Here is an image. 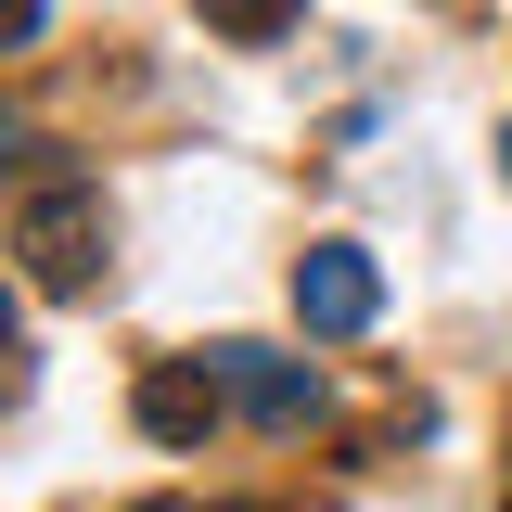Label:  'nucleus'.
Segmentation results:
<instances>
[{
	"mask_svg": "<svg viewBox=\"0 0 512 512\" xmlns=\"http://www.w3.org/2000/svg\"><path fill=\"white\" fill-rule=\"evenodd\" d=\"M500 512H512V500H500Z\"/></svg>",
	"mask_w": 512,
	"mask_h": 512,
	"instance_id": "nucleus-9",
	"label": "nucleus"
},
{
	"mask_svg": "<svg viewBox=\"0 0 512 512\" xmlns=\"http://www.w3.org/2000/svg\"><path fill=\"white\" fill-rule=\"evenodd\" d=\"M295 320H308V333H333V346H346V333H372V320H384L372 244H308V256H295Z\"/></svg>",
	"mask_w": 512,
	"mask_h": 512,
	"instance_id": "nucleus-3",
	"label": "nucleus"
},
{
	"mask_svg": "<svg viewBox=\"0 0 512 512\" xmlns=\"http://www.w3.org/2000/svg\"><path fill=\"white\" fill-rule=\"evenodd\" d=\"M500 180H512V128H500Z\"/></svg>",
	"mask_w": 512,
	"mask_h": 512,
	"instance_id": "nucleus-7",
	"label": "nucleus"
},
{
	"mask_svg": "<svg viewBox=\"0 0 512 512\" xmlns=\"http://www.w3.org/2000/svg\"><path fill=\"white\" fill-rule=\"evenodd\" d=\"M218 410H231L218 359H154V372L128 384V423H141L154 448H205V436H218Z\"/></svg>",
	"mask_w": 512,
	"mask_h": 512,
	"instance_id": "nucleus-4",
	"label": "nucleus"
},
{
	"mask_svg": "<svg viewBox=\"0 0 512 512\" xmlns=\"http://www.w3.org/2000/svg\"><path fill=\"white\" fill-rule=\"evenodd\" d=\"M205 359H218V384H231V410L269 423V436H308L320 410H333V384H320L308 359H282V346H205Z\"/></svg>",
	"mask_w": 512,
	"mask_h": 512,
	"instance_id": "nucleus-2",
	"label": "nucleus"
},
{
	"mask_svg": "<svg viewBox=\"0 0 512 512\" xmlns=\"http://www.w3.org/2000/svg\"><path fill=\"white\" fill-rule=\"evenodd\" d=\"M295 13H308V0H205V26H218V39H244V52H269Z\"/></svg>",
	"mask_w": 512,
	"mask_h": 512,
	"instance_id": "nucleus-5",
	"label": "nucleus"
},
{
	"mask_svg": "<svg viewBox=\"0 0 512 512\" xmlns=\"http://www.w3.org/2000/svg\"><path fill=\"white\" fill-rule=\"evenodd\" d=\"M0 26H13V52H39V26H52V0H0Z\"/></svg>",
	"mask_w": 512,
	"mask_h": 512,
	"instance_id": "nucleus-6",
	"label": "nucleus"
},
{
	"mask_svg": "<svg viewBox=\"0 0 512 512\" xmlns=\"http://www.w3.org/2000/svg\"><path fill=\"white\" fill-rule=\"evenodd\" d=\"M141 512H192V500H141Z\"/></svg>",
	"mask_w": 512,
	"mask_h": 512,
	"instance_id": "nucleus-8",
	"label": "nucleus"
},
{
	"mask_svg": "<svg viewBox=\"0 0 512 512\" xmlns=\"http://www.w3.org/2000/svg\"><path fill=\"white\" fill-rule=\"evenodd\" d=\"M13 256H26V295H77L103 269V192L90 180H39L26 218H13Z\"/></svg>",
	"mask_w": 512,
	"mask_h": 512,
	"instance_id": "nucleus-1",
	"label": "nucleus"
}]
</instances>
